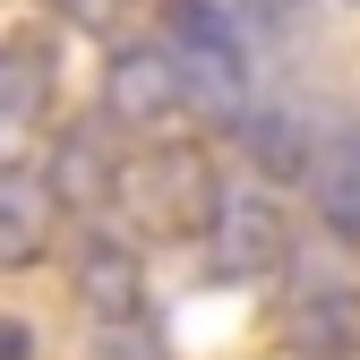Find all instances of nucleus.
Segmentation results:
<instances>
[{
	"label": "nucleus",
	"mask_w": 360,
	"mask_h": 360,
	"mask_svg": "<svg viewBox=\"0 0 360 360\" xmlns=\"http://www.w3.org/2000/svg\"><path fill=\"white\" fill-rule=\"evenodd\" d=\"M214 198H223V172L189 138H155L146 155H129L120 163V189H112V206H129V223L155 232V240H198L206 214H214Z\"/></svg>",
	"instance_id": "obj_1"
},
{
	"label": "nucleus",
	"mask_w": 360,
	"mask_h": 360,
	"mask_svg": "<svg viewBox=\"0 0 360 360\" xmlns=\"http://www.w3.org/2000/svg\"><path fill=\"white\" fill-rule=\"evenodd\" d=\"M163 52L180 60L189 95L232 120L249 103V9L240 0H163Z\"/></svg>",
	"instance_id": "obj_2"
},
{
	"label": "nucleus",
	"mask_w": 360,
	"mask_h": 360,
	"mask_svg": "<svg viewBox=\"0 0 360 360\" xmlns=\"http://www.w3.org/2000/svg\"><path fill=\"white\" fill-rule=\"evenodd\" d=\"M206 266L223 283H266V275H283L292 266V223H283V198H266L257 180H223V198L206 214Z\"/></svg>",
	"instance_id": "obj_3"
},
{
	"label": "nucleus",
	"mask_w": 360,
	"mask_h": 360,
	"mask_svg": "<svg viewBox=\"0 0 360 360\" xmlns=\"http://www.w3.org/2000/svg\"><path fill=\"white\" fill-rule=\"evenodd\" d=\"M180 112H198V95H189V77H180V60L163 43H120L103 60V120L112 129H155L163 138Z\"/></svg>",
	"instance_id": "obj_4"
},
{
	"label": "nucleus",
	"mask_w": 360,
	"mask_h": 360,
	"mask_svg": "<svg viewBox=\"0 0 360 360\" xmlns=\"http://www.w3.org/2000/svg\"><path fill=\"white\" fill-rule=\"evenodd\" d=\"M283 275H292V335L309 352H360V266H352V249H335V257L292 249Z\"/></svg>",
	"instance_id": "obj_5"
},
{
	"label": "nucleus",
	"mask_w": 360,
	"mask_h": 360,
	"mask_svg": "<svg viewBox=\"0 0 360 360\" xmlns=\"http://www.w3.org/2000/svg\"><path fill=\"white\" fill-rule=\"evenodd\" d=\"M77 300L103 326H138L146 318V257L120 232H77Z\"/></svg>",
	"instance_id": "obj_6"
},
{
	"label": "nucleus",
	"mask_w": 360,
	"mask_h": 360,
	"mask_svg": "<svg viewBox=\"0 0 360 360\" xmlns=\"http://www.w3.org/2000/svg\"><path fill=\"white\" fill-rule=\"evenodd\" d=\"M43 112H52V43L26 26L0 43V163H18V146L43 129Z\"/></svg>",
	"instance_id": "obj_7"
},
{
	"label": "nucleus",
	"mask_w": 360,
	"mask_h": 360,
	"mask_svg": "<svg viewBox=\"0 0 360 360\" xmlns=\"http://www.w3.org/2000/svg\"><path fill=\"white\" fill-rule=\"evenodd\" d=\"M43 189H52L60 206H77V214H103V206H112V189H120V155H112V138H103L95 120H86V129H60V138H52Z\"/></svg>",
	"instance_id": "obj_8"
},
{
	"label": "nucleus",
	"mask_w": 360,
	"mask_h": 360,
	"mask_svg": "<svg viewBox=\"0 0 360 360\" xmlns=\"http://www.w3.org/2000/svg\"><path fill=\"white\" fill-rule=\"evenodd\" d=\"M52 223H60V198L43 189L34 172L0 163V266H34L52 249Z\"/></svg>",
	"instance_id": "obj_9"
},
{
	"label": "nucleus",
	"mask_w": 360,
	"mask_h": 360,
	"mask_svg": "<svg viewBox=\"0 0 360 360\" xmlns=\"http://www.w3.org/2000/svg\"><path fill=\"white\" fill-rule=\"evenodd\" d=\"M232 129L249 138V155L275 172V180H300L309 155H318V120H309V112H283V103H240Z\"/></svg>",
	"instance_id": "obj_10"
},
{
	"label": "nucleus",
	"mask_w": 360,
	"mask_h": 360,
	"mask_svg": "<svg viewBox=\"0 0 360 360\" xmlns=\"http://www.w3.org/2000/svg\"><path fill=\"white\" fill-rule=\"evenodd\" d=\"M309 189H318L326 206V232L335 240H360V138H343V129H318V155H309Z\"/></svg>",
	"instance_id": "obj_11"
},
{
	"label": "nucleus",
	"mask_w": 360,
	"mask_h": 360,
	"mask_svg": "<svg viewBox=\"0 0 360 360\" xmlns=\"http://www.w3.org/2000/svg\"><path fill=\"white\" fill-rule=\"evenodd\" d=\"M60 26H77V34H103V26H120V9L129 0H43Z\"/></svg>",
	"instance_id": "obj_12"
}]
</instances>
